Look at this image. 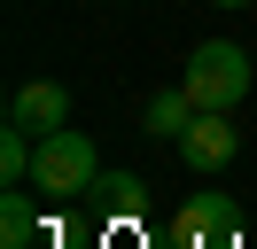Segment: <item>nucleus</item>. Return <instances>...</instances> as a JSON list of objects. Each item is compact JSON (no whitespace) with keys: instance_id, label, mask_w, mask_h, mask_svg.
Listing matches in <instances>:
<instances>
[{"instance_id":"nucleus-11","label":"nucleus","mask_w":257,"mask_h":249,"mask_svg":"<svg viewBox=\"0 0 257 249\" xmlns=\"http://www.w3.org/2000/svg\"><path fill=\"white\" fill-rule=\"evenodd\" d=\"M8 249H39V241H8Z\"/></svg>"},{"instance_id":"nucleus-7","label":"nucleus","mask_w":257,"mask_h":249,"mask_svg":"<svg viewBox=\"0 0 257 249\" xmlns=\"http://www.w3.org/2000/svg\"><path fill=\"white\" fill-rule=\"evenodd\" d=\"M141 125H148V133H156V140H179V133H187V125H195V93H187V86H172V93H156V101L141 109Z\"/></svg>"},{"instance_id":"nucleus-6","label":"nucleus","mask_w":257,"mask_h":249,"mask_svg":"<svg viewBox=\"0 0 257 249\" xmlns=\"http://www.w3.org/2000/svg\"><path fill=\"white\" fill-rule=\"evenodd\" d=\"M86 202H94L101 218H117V226H133V218L148 210V179L141 171H101V179L86 187Z\"/></svg>"},{"instance_id":"nucleus-10","label":"nucleus","mask_w":257,"mask_h":249,"mask_svg":"<svg viewBox=\"0 0 257 249\" xmlns=\"http://www.w3.org/2000/svg\"><path fill=\"white\" fill-rule=\"evenodd\" d=\"M210 8H249V0H210Z\"/></svg>"},{"instance_id":"nucleus-5","label":"nucleus","mask_w":257,"mask_h":249,"mask_svg":"<svg viewBox=\"0 0 257 249\" xmlns=\"http://www.w3.org/2000/svg\"><path fill=\"white\" fill-rule=\"evenodd\" d=\"M8 125H24L32 140L63 133V125H70V86H55V78H32V86H16V101H8Z\"/></svg>"},{"instance_id":"nucleus-4","label":"nucleus","mask_w":257,"mask_h":249,"mask_svg":"<svg viewBox=\"0 0 257 249\" xmlns=\"http://www.w3.org/2000/svg\"><path fill=\"white\" fill-rule=\"evenodd\" d=\"M187 171H226L241 156V133H234V109H195V125L172 140Z\"/></svg>"},{"instance_id":"nucleus-1","label":"nucleus","mask_w":257,"mask_h":249,"mask_svg":"<svg viewBox=\"0 0 257 249\" xmlns=\"http://www.w3.org/2000/svg\"><path fill=\"white\" fill-rule=\"evenodd\" d=\"M94 179H101V156H94V140H86V133H70V125H63V133H47V140L32 148V187H39L47 202L86 195Z\"/></svg>"},{"instance_id":"nucleus-2","label":"nucleus","mask_w":257,"mask_h":249,"mask_svg":"<svg viewBox=\"0 0 257 249\" xmlns=\"http://www.w3.org/2000/svg\"><path fill=\"white\" fill-rule=\"evenodd\" d=\"M249 78L257 70H249V55H241L234 39H203L187 55V70H179V86L195 93V109H234L241 93H249Z\"/></svg>"},{"instance_id":"nucleus-3","label":"nucleus","mask_w":257,"mask_h":249,"mask_svg":"<svg viewBox=\"0 0 257 249\" xmlns=\"http://www.w3.org/2000/svg\"><path fill=\"white\" fill-rule=\"evenodd\" d=\"M164 233H172V249H241V210L234 195H187Z\"/></svg>"},{"instance_id":"nucleus-9","label":"nucleus","mask_w":257,"mask_h":249,"mask_svg":"<svg viewBox=\"0 0 257 249\" xmlns=\"http://www.w3.org/2000/svg\"><path fill=\"white\" fill-rule=\"evenodd\" d=\"M32 148H39V140L24 133V125H8V133H0V179H8V187L32 179Z\"/></svg>"},{"instance_id":"nucleus-8","label":"nucleus","mask_w":257,"mask_h":249,"mask_svg":"<svg viewBox=\"0 0 257 249\" xmlns=\"http://www.w3.org/2000/svg\"><path fill=\"white\" fill-rule=\"evenodd\" d=\"M39 195V187H32ZM24 195V187H8V195H0V249L8 241H39V202Z\"/></svg>"}]
</instances>
